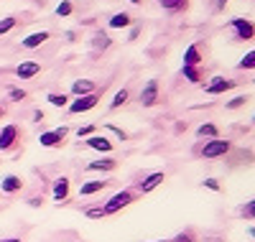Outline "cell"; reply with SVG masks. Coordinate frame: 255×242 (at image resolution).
<instances>
[{
	"label": "cell",
	"mask_w": 255,
	"mask_h": 242,
	"mask_svg": "<svg viewBox=\"0 0 255 242\" xmlns=\"http://www.w3.org/2000/svg\"><path fill=\"white\" fill-rule=\"evenodd\" d=\"M197 138H207V140H215V138H220V127H217L215 122L199 125V127H197Z\"/></svg>",
	"instance_id": "obj_17"
},
{
	"label": "cell",
	"mask_w": 255,
	"mask_h": 242,
	"mask_svg": "<svg viewBox=\"0 0 255 242\" xmlns=\"http://www.w3.org/2000/svg\"><path fill=\"white\" fill-rule=\"evenodd\" d=\"M135 199H138V191L123 189V191H118L115 196H110L108 204L102 207V212H105V217H110V214H115V212H120V209H125V207H130Z\"/></svg>",
	"instance_id": "obj_1"
},
{
	"label": "cell",
	"mask_w": 255,
	"mask_h": 242,
	"mask_svg": "<svg viewBox=\"0 0 255 242\" xmlns=\"http://www.w3.org/2000/svg\"><path fill=\"white\" fill-rule=\"evenodd\" d=\"M184 77H186L191 84H197V82L202 79V74H199V69H197V67H184Z\"/></svg>",
	"instance_id": "obj_26"
},
{
	"label": "cell",
	"mask_w": 255,
	"mask_h": 242,
	"mask_svg": "<svg viewBox=\"0 0 255 242\" xmlns=\"http://www.w3.org/2000/svg\"><path fill=\"white\" fill-rule=\"evenodd\" d=\"M0 242H23V240H18V237H5V240H0Z\"/></svg>",
	"instance_id": "obj_39"
},
{
	"label": "cell",
	"mask_w": 255,
	"mask_h": 242,
	"mask_svg": "<svg viewBox=\"0 0 255 242\" xmlns=\"http://www.w3.org/2000/svg\"><path fill=\"white\" fill-rule=\"evenodd\" d=\"M163 181H166V173H163V171L148 173L143 181H138V189H135V191H138V194H151V191H153V189H158Z\"/></svg>",
	"instance_id": "obj_6"
},
{
	"label": "cell",
	"mask_w": 255,
	"mask_h": 242,
	"mask_svg": "<svg viewBox=\"0 0 255 242\" xmlns=\"http://www.w3.org/2000/svg\"><path fill=\"white\" fill-rule=\"evenodd\" d=\"M92 92H95V82H90V79H77L72 84V95H77V97L92 95Z\"/></svg>",
	"instance_id": "obj_16"
},
{
	"label": "cell",
	"mask_w": 255,
	"mask_h": 242,
	"mask_svg": "<svg viewBox=\"0 0 255 242\" xmlns=\"http://www.w3.org/2000/svg\"><path fill=\"white\" fill-rule=\"evenodd\" d=\"M130 3H135V5H138V3H140V0H130Z\"/></svg>",
	"instance_id": "obj_42"
},
{
	"label": "cell",
	"mask_w": 255,
	"mask_h": 242,
	"mask_svg": "<svg viewBox=\"0 0 255 242\" xmlns=\"http://www.w3.org/2000/svg\"><path fill=\"white\" fill-rule=\"evenodd\" d=\"M158 3H161L168 13H179V10H186L189 0H158Z\"/></svg>",
	"instance_id": "obj_20"
},
{
	"label": "cell",
	"mask_w": 255,
	"mask_h": 242,
	"mask_svg": "<svg viewBox=\"0 0 255 242\" xmlns=\"http://www.w3.org/2000/svg\"><path fill=\"white\" fill-rule=\"evenodd\" d=\"M238 214H240L243 219H255V199H250V202H245L243 207H238Z\"/></svg>",
	"instance_id": "obj_22"
},
{
	"label": "cell",
	"mask_w": 255,
	"mask_h": 242,
	"mask_svg": "<svg viewBox=\"0 0 255 242\" xmlns=\"http://www.w3.org/2000/svg\"><path fill=\"white\" fill-rule=\"evenodd\" d=\"M18 138H20V130H18V125H5L3 130H0V150H10L15 143H18Z\"/></svg>",
	"instance_id": "obj_7"
},
{
	"label": "cell",
	"mask_w": 255,
	"mask_h": 242,
	"mask_svg": "<svg viewBox=\"0 0 255 242\" xmlns=\"http://www.w3.org/2000/svg\"><path fill=\"white\" fill-rule=\"evenodd\" d=\"M128 97H130V92H128V90H120V92L113 97V102H110V110H118L120 105H125V102H128Z\"/></svg>",
	"instance_id": "obj_24"
},
{
	"label": "cell",
	"mask_w": 255,
	"mask_h": 242,
	"mask_svg": "<svg viewBox=\"0 0 255 242\" xmlns=\"http://www.w3.org/2000/svg\"><path fill=\"white\" fill-rule=\"evenodd\" d=\"M8 95H10V100H13V102H20V100H26V92H23V90H18V87H13V90H10Z\"/></svg>",
	"instance_id": "obj_33"
},
{
	"label": "cell",
	"mask_w": 255,
	"mask_h": 242,
	"mask_svg": "<svg viewBox=\"0 0 255 242\" xmlns=\"http://www.w3.org/2000/svg\"><path fill=\"white\" fill-rule=\"evenodd\" d=\"M84 145L92 148V150H100V153H110L113 150V140H108L105 135H90L84 140Z\"/></svg>",
	"instance_id": "obj_11"
},
{
	"label": "cell",
	"mask_w": 255,
	"mask_h": 242,
	"mask_svg": "<svg viewBox=\"0 0 255 242\" xmlns=\"http://www.w3.org/2000/svg\"><path fill=\"white\" fill-rule=\"evenodd\" d=\"M230 28L235 31V38H240V41H253L255 38V23H250V20H245V18H232Z\"/></svg>",
	"instance_id": "obj_3"
},
{
	"label": "cell",
	"mask_w": 255,
	"mask_h": 242,
	"mask_svg": "<svg viewBox=\"0 0 255 242\" xmlns=\"http://www.w3.org/2000/svg\"><path fill=\"white\" fill-rule=\"evenodd\" d=\"M248 95H240V97H235L232 102H227V110H238V107H243V105H248Z\"/></svg>",
	"instance_id": "obj_31"
},
{
	"label": "cell",
	"mask_w": 255,
	"mask_h": 242,
	"mask_svg": "<svg viewBox=\"0 0 255 242\" xmlns=\"http://www.w3.org/2000/svg\"><path fill=\"white\" fill-rule=\"evenodd\" d=\"M133 23V18L128 15V13H118L110 18V28H125V26H130Z\"/></svg>",
	"instance_id": "obj_21"
},
{
	"label": "cell",
	"mask_w": 255,
	"mask_h": 242,
	"mask_svg": "<svg viewBox=\"0 0 255 242\" xmlns=\"http://www.w3.org/2000/svg\"><path fill=\"white\" fill-rule=\"evenodd\" d=\"M97 102H100V92H92V95H84V97L69 102L67 107H69V113H72V115H79V113H87V110L97 107Z\"/></svg>",
	"instance_id": "obj_5"
},
{
	"label": "cell",
	"mask_w": 255,
	"mask_h": 242,
	"mask_svg": "<svg viewBox=\"0 0 255 242\" xmlns=\"http://www.w3.org/2000/svg\"><path fill=\"white\" fill-rule=\"evenodd\" d=\"M225 3H230V0H220V5H225Z\"/></svg>",
	"instance_id": "obj_41"
},
{
	"label": "cell",
	"mask_w": 255,
	"mask_h": 242,
	"mask_svg": "<svg viewBox=\"0 0 255 242\" xmlns=\"http://www.w3.org/2000/svg\"><path fill=\"white\" fill-rule=\"evenodd\" d=\"M232 150V143L230 140H222V138H215V140H207L197 153L204 158V161H215V158H222Z\"/></svg>",
	"instance_id": "obj_2"
},
{
	"label": "cell",
	"mask_w": 255,
	"mask_h": 242,
	"mask_svg": "<svg viewBox=\"0 0 255 242\" xmlns=\"http://www.w3.org/2000/svg\"><path fill=\"white\" fill-rule=\"evenodd\" d=\"M28 204H31V207H41V204H44V196H31Z\"/></svg>",
	"instance_id": "obj_37"
},
{
	"label": "cell",
	"mask_w": 255,
	"mask_h": 242,
	"mask_svg": "<svg viewBox=\"0 0 255 242\" xmlns=\"http://www.w3.org/2000/svg\"><path fill=\"white\" fill-rule=\"evenodd\" d=\"M38 72H41V64H36V61H23V64H18L15 77H18V79H33Z\"/></svg>",
	"instance_id": "obj_12"
},
{
	"label": "cell",
	"mask_w": 255,
	"mask_h": 242,
	"mask_svg": "<svg viewBox=\"0 0 255 242\" xmlns=\"http://www.w3.org/2000/svg\"><path fill=\"white\" fill-rule=\"evenodd\" d=\"M238 69H255V51H250V54H245V56L240 59Z\"/></svg>",
	"instance_id": "obj_25"
},
{
	"label": "cell",
	"mask_w": 255,
	"mask_h": 242,
	"mask_svg": "<svg viewBox=\"0 0 255 242\" xmlns=\"http://www.w3.org/2000/svg\"><path fill=\"white\" fill-rule=\"evenodd\" d=\"M156 102H158V82L148 79V84L140 90V105L143 107H153Z\"/></svg>",
	"instance_id": "obj_8"
},
{
	"label": "cell",
	"mask_w": 255,
	"mask_h": 242,
	"mask_svg": "<svg viewBox=\"0 0 255 242\" xmlns=\"http://www.w3.org/2000/svg\"><path fill=\"white\" fill-rule=\"evenodd\" d=\"M0 115H3V110H0Z\"/></svg>",
	"instance_id": "obj_44"
},
{
	"label": "cell",
	"mask_w": 255,
	"mask_h": 242,
	"mask_svg": "<svg viewBox=\"0 0 255 242\" xmlns=\"http://www.w3.org/2000/svg\"><path fill=\"white\" fill-rule=\"evenodd\" d=\"M69 191H72V186H69V179H67V176H59V179L54 181V202L64 204V202L69 199Z\"/></svg>",
	"instance_id": "obj_9"
},
{
	"label": "cell",
	"mask_w": 255,
	"mask_h": 242,
	"mask_svg": "<svg viewBox=\"0 0 255 242\" xmlns=\"http://www.w3.org/2000/svg\"><path fill=\"white\" fill-rule=\"evenodd\" d=\"M171 242H199V240H197V232H194V230H184V232H179Z\"/></svg>",
	"instance_id": "obj_23"
},
{
	"label": "cell",
	"mask_w": 255,
	"mask_h": 242,
	"mask_svg": "<svg viewBox=\"0 0 255 242\" xmlns=\"http://www.w3.org/2000/svg\"><path fill=\"white\" fill-rule=\"evenodd\" d=\"M33 120L41 122V120H44V113H41V110H36V113H33Z\"/></svg>",
	"instance_id": "obj_38"
},
{
	"label": "cell",
	"mask_w": 255,
	"mask_h": 242,
	"mask_svg": "<svg viewBox=\"0 0 255 242\" xmlns=\"http://www.w3.org/2000/svg\"><path fill=\"white\" fill-rule=\"evenodd\" d=\"M46 100H49L54 107H67V105H69V97H67V95H49Z\"/></svg>",
	"instance_id": "obj_27"
},
{
	"label": "cell",
	"mask_w": 255,
	"mask_h": 242,
	"mask_svg": "<svg viewBox=\"0 0 255 242\" xmlns=\"http://www.w3.org/2000/svg\"><path fill=\"white\" fill-rule=\"evenodd\" d=\"M84 217H90V219H102L105 212H102V207H87V209H84Z\"/></svg>",
	"instance_id": "obj_28"
},
{
	"label": "cell",
	"mask_w": 255,
	"mask_h": 242,
	"mask_svg": "<svg viewBox=\"0 0 255 242\" xmlns=\"http://www.w3.org/2000/svg\"><path fill=\"white\" fill-rule=\"evenodd\" d=\"M67 133H69V127L61 125V127H56V130H49V133H41L38 143L44 145V148H59V145L64 143V138H67Z\"/></svg>",
	"instance_id": "obj_4"
},
{
	"label": "cell",
	"mask_w": 255,
	"mask_h": 242,
	"mask_svg": "<svg viewBox=\"0 0 255 242\" xmlns=\"http://www.w3.org/2000/svg\"><path fill=\"white\" fill-rule=\"evenodd\" d=\"M51 36L46 33V31H38V33H31L28 38H23V46L26 49H36V46H41V43H46Z\"/></svg>",
	"instance_id": "obj_18"
},
{
	"label": "cell",
	"mask_w": 255,
	"mask_h": 242,
	"mask_svg": "<svg viewBox=\"0 0 255 242\" xmlns=\"http://www.w3.org/2000/svg\"><path fill=\"white\" fill-rule=\"evenodd\" d=\"M199 61H202L199 46H197V43H191V46L186 49V54H184V67H197Z\"/></svg>",
	"instance_id": "obj_19"
},
{
	"label": "cell",
	"mask_w": 255,
	"mask_h": 242,
	"mask_svg": "<svg viewBox=\"0 0 255 242\" xmlns=\"http://www.w3.org/2000/svg\"><path fill=\"white\" fill-rule=\"evenodd\" d=\"M118 168V161L115 158H100V161H92V163H87L84 166V171H115Z\"/></svg>",
	"instance_id": "obj_15"
},
{
	"label": "cell",
	"mask_w": 255,
	"mask_h": 242,
	"mask_svg": "<svg viewBox=\"0 0 255 242\" xmlns=\"http://www.w3.org/2000/svg\"><path fill=\"white\" fill-rule=\"evenodd\" d=\"M92 133H95V127H92V125H84V127L77 130V135H79V138H90Z\"/></svg>",
	"instance_id": "obj_36"
},
{
	"label": "cell",
	"mask_w": 255,
	"mask_h": 242,
	"mask_svg": "<svg viewBox=\"0 0 255 242\" xmlns=\"http://www.w3.org/2000/svg\"><path fill=\"white\" fill-rule=\"evenodd\" d=\"M232 87H235V82H232V79H222V77H217L215 82H209V84L204 87V92H207V95H222V92L232 90Z\"/></svg>",
	"instance_id": "obj_10"
},
{
	"label": "cell",
	"mask_w": 255,
	"mask_h": 242,
	"mask_svg": "<svg viewBox=\"0 0 255 242\" xmlns=\"http://www.w3.org/2000/svg\"><path fill=\"white\" fill-rule=\"evenodd\" d=\"M105 127H108V130H110V133H113V135H115L118 140H128V133H125L123 127H118V125H110V122L105 125Z\"/></svg>",
	"instance_id": "obj_29"
},
{
	"label": "cell",
	"mask_w": 255,
	"mask_h": 242,
	"mask_svg": "<svg viewBox=\"0 0 255 242\" xmlns=\"http://www.w3.org/2000/svg\"><path fill=\"white\" fill-rule=\"evenodd\" d=\"M13 26H15V18H3V20H0V36L8 33Z\"/></svg>",
	"instance_id": "obj_32"
},
{
	"label": "cell",
	"mask_w": 255,
	"mask_h": 242,
	"mask_svg": "<svg viewBox=\"0 0 255 242\" xmlns=\"http://www.w3.org/2000/svg\"><path fill=\"white\" fill-rule=\"evenodd\" d=\"M253 122H255V118H253Z\"/></svg>",
	"instance_id": "obj_45"
},
{
	"label": "cell",
	"mask_w": 255,
	"mask_h": 242,
	"mask_svg": "<svg viewBox=\"0 0 255 242\" xmlns=\"http://www.w3.org/2000/svg\"><path fill=\"white\" fill-rule=\"evenodd\" d=\"M202 186L204 189H212V191H222V186H220L217 179H207V181H202Z\"/></svg>",
	"instance_id": "obj_34"
},
{
	"label": "cell",
	"mask_w": 255,
	"mask_h": 242,
	"mask_svg": "<svg viewBox=\"0 0 255 242\" xmlns=\"http://www.w3.org/2000/svg\"><path fill=\"white\" fill-rule=\"evenodd\" d=\"M158 242H168V240H158Z\"/></svg>",
	"instance_id": "obj_43"
},
{
	"label": "cell",
	"mask_w": 255,
	"mask_h": 242,
	"mask_svg": "<svg viewBox=\"0 0 255 242\" xmlns=\"http://www.w3.org/2000/svg\"><path fill=\"white\" fill-rule=\"evenodd\" d=\"M248 235H250V237H255V227H250V230H248Z\"/></svg>",
	"instance_id": "obj_40"
},
{
	"label": "cell",
	"mask_w": 255,
	"mask_h": 242,
	"mask_svg": "<svg viewBox=\"0 0 255 242\" xmlns=\"http://www.w3.org/2000/svg\"><path fill=\"white\" fill-rule=\"evenodd\" d=\"M56 15H61V18L72 15V3H69V0H64V3H59V8H56Z\"/></svg>",
	"instance_id": "obj_30"
},
{
	"label": "cell",
	"mask_w": 255,
	"mask_h": 242,
	"mask_svg": "<svg viewBox=\"0 0 255 242\" xmlns=\"http://www.w3.org/2000/svg\"><path fill=\"white\" fill-rule=\"evenodd\" d=\"M95 43H97V46H102V49H108L110 46V36L108 33H97V41Z\"/></svg>",
	"instance_id": "obj_35"
},
{
	"label": "cell",
	"mask_w": 255,
	"mask_h": 242,
	"mask_svg": "<svg viewBox=\"0 0 255 242\" xmlns=\"http://www.w3.org/2000/svg\"><path fill=\"white\" fill-rule=\"evenodd\" d=\"M113 181H108V179H100V181H87V184H82V189H79V196H92V194H100V191H105Z\"/></svg>",
	"instance_id": "obj_13"
},
{
	"label": "cell",
	"mask_w": 255,
	"mask_h": 242,
	"mask_svg": "<svg viewBox=\"0 0 255 242\" xmlns=\"http://www.w3.org/2000/svg\"><path fill=\"white\" fill-rule=\"evenodd\" d=\"M23 189V179L20 176H5L3 181H0V191H5V194H15V191H20Z\"/></svg>",
	"instance_id": "obj_14"
}]
</instances>
